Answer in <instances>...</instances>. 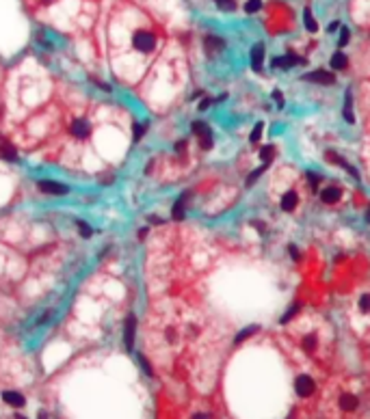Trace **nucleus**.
Wrapping results in <instances>:
<instances>
[{"mask_svg": "<svg viewBox=\"0 0 370 419\" xmlns=\"http://www.w3.org/2000/svg\"><path fill=\"white\" fill-rule=\"evenodd\" d=\"M366 221L370 223V208H368V212H366Z\"/></svg>", "mask_w": 370, "mask_h": 419, "instance_id": "nucleus-40", "label": "nucleus"}, {"mask_svg": "<svg viewBox=\"0 0 370 419\" xmlns=\"http://www.w3.org/2000/svg\"><path fill=\"white\" fill-rule=\"evenodd\" d=\"M344 119H347V123H355V117H353V102H351V91L347 93V97H344Z\"/></svg>", "mask_w": 370, "mask_h": 419, "instance_id": "nucleus-16", "label": "nucleus"}, {"mask_svg": "<svg viewBox=\"0 0 370 419\" xmlns=\"http://www.w3.org/2000/svg\"><path fill=\"white\" fill-rule=\"evenodd\" d=\"M273 99L277 102V106H284V97H282V93L279 91H273Z\"/></svg>", "mask_w": 370, "mask_h": 419, "instance_id": "nucleus-36", "label": "nucleus"}, {"mask_svg": "<svg viewBox=\"0 0 370 419\" xmlns=\"http://www.w3.org/2000/svg\"><path fill=\"white\" fill-rule=\"evenodd\" d=\"M132 46L137 52L147 54L156 48V37H154V33H149V31H137L132 35Z\"/></svg>", "mask_w": 370, "mask_h": 419, "instance_id": "nucleus-1", "label": "nucleus"}, {"mask_svg": "<svg viewBox=\"0 0 370 419\" xmlns=\"http://www.w3.org/2000/svg\"><path fill=\"white\" fill-rule=\"evenodd\" d=\"M308 61L301 57H294V54H288V57H279L273 58V67H292V65H306Z\"/></svg>", "mask_w": 370, "mask_h": 419, "instance_id": "nucleus-5", "label": "nucleus"}, {"mask_svg": "<svg viewBox=\"0 0 370 419\" xmlns=\"http://www.w3.org/2000/svg\"><path fill=\"white\" fill-rule=\"evenodd\" d=\"M39 190H43L46 194H67L69 188L65 186V184L50 182V179H41V182H39Z\"/></svg>", "mask_w": 370, "mask_h": 419, "instance_id": "nucleus-4", "label": "nucleus"}, {"mask_svg": "<svg viewBox=\"0 0 370 419\" xmlns=\"http://www.w3.org/2000/svg\"><path fill=\"white\" fill-rule=\"evenodd\" d=\"M306 28L309 33H316L318 31V24H316V19H314V16H312V11H309V9H306Z\"/></svg>", "mask_w": 370, "mask_h": 419, "instance_id": "nucleus-18", "label": "nucleus"}, {"mask_svg": "<svg viewBox=\"0 0 370 419\" xmlns=\"http://www.w3.org/2000/svg\"><path fill=\"white\" fill-rule=\"evenodd\" d=\"M256 331H258V326H247L243 333H238V337H236V343H241V342H245V339H247V337H251Z\"/></svg>", "mask_w": 370, "mask_h": 419, "instance_id": "nucleus-24", "label": "nucleus"}, {"mask_svg": "<svg viewBox=\"0 0 370 419\" xmlns=\"http://www.w3.org/2000/svg\"><path fill=\"white\" fill-rule=\"evenodd\" d=\"M262 61H264V43H256L251 48V67L256 72H262Z\"/></svg>", "mask_w": 370, "mask_h": 419, "instance_id": "nucleus-6", "label": "nucleus"}, {"mask_svg": "<svg viewBox=\"0 0 370 419\" xmlns=\"http://www.w3.org/2000/svg\"><path fill=\"white\" fill-rule=\"evenodd\" d=\"M316 335H308L306 339H303V348H306V350H314V348H316Z\"/></svg>", "mask_w": 370, "mask_h": 419, "instance_id": "nucleus-26", "label": "nucleus"}, {"mask_svg": "<svg viewBox=\"0 0 370 419\" xmlns=\"http://www.w3.org/2000/svg\"><path fill=\"white\" fill-rule=\"evenodd\" d=\"M149 223H158V225H161L163 221H161V218H158V216H149Z\"/></svg>", "mask_w": 370, "mask_h": 419, "instance_id": "nucleus-39", "label": "nucleus"}, {"mask_svg": "<svg viewBox=\"0 0 370 419\" xmlns=\"http://www.w3.org/2000/svg\"><path fill=\"white\" fill-rule=\"evenodd\" d=\"M297 311H299V305H294V307H292V309H290V311L286 313V316L282 318V324H286V322H288L290 318H292V316H294V313H297Z\"/></svg>", "mask_w": 370, "mask_h": 419, "instance_id": "nucleus-32", "label": "nucleus"}, {"mask_svg": "<svg viewBox=\"0 0 370 419\" xmlns=\"http://www.w3.org/2000/svg\"><path fill=\"white\" fill-rule=\"evenodd\" d=\"M262 171H264V167H262V169H256V171H253L251 175L247 177V186H251V184H253V182H256V179L260 177V173H262Z\"/></svg>", "mask_w": 370, "mask_h": 419, "instance_id": "nucleus-31", "label": "nucleus"}, {"mask_svg": "<svg viewBox=\"0 0 370 419\" xmlns=\"http://www.w3.org/2000/svg\"><path fill=\"white\" fill-rule=\"evenodd\" d=\"M260 9H262V0H247L245 2V11L247 13H256Z\"/></svg>", "mask_w": 370, "mask_h": 419, "instance_id": "nucleus-22", "label": "nucleus"}, {"mask_svg": "<svg viewBox=\"0 0 370 419\" xmlns=\"http://www.w3.org/2000/svg\"><path fill=\"white\" fill-rule=\"evenodd\" d=\"M204 46H206V50L210 54H214V52L226 48V41H223L221 37H217V35H208V37L204 39Z\"/></svg>", "mask_w": 370, "mask_h": 419, "instance_id": "nucleus-7", "label": "nucleus"}, {"mask_svg": "<svg viewBox=\"0 0 370 419\" xmlns=\"http://www.w3.org/2000/svg\"><path fill=\"white\" fill-rule=\"evenodd\" d=\"M273 153H275V149H273L271 145H267V147L260 149V158H262L264 162H271V160H273Z\"/></svg>", "mask_w": 370, "mask_h": 419, "instance_id": "nucleus-23", "label": "nucleus"}, {"mask_svg": "<svg viewBox=\"0 0 370 419\" xmlns=\"http://www.w3.org/2000/svg\"><path fill=\"white\" fill-rule=\"evenodd\" d=\"M0 158L7 160V162H16L18 160V152L11 145H7V143H0Z\"/></svg>", "mask_w": 370, "mask_h": 419, "instance_id": "nucleus-14", "label": "nucleus"}, {"mask_svg": "<svg viewBox=\"0 0 370 419\" xmlns=\"http://www.w3.org/2000/svg\"><path fill=\"white\" fill-rule=\"evenodd\" d=\"M288 251H290V255H292L294 262H299V259H301V255H299V251H297V247H294V244H290Z\"/></svg>", "mask_w": 370, "mask_h": 419, "instance_id": "nucleus-35", "label": "nucleus"}, {"mask_svg": "<svg viewBox=\"0 0 370 419\" xmlns=\"http://www.w3.org/2000/svg\"><path fill=\"white\" fill-rule=\"evenodd\" d=\"M134 328H137V320H134V316H130L126 320V348L128 350H132V346H134Z\"/></svg>", "mask_w": 370, "mask_h": 419, "instance_id": "nucleus-13", "label": "nucleus"}, {"mask_svg": "<svg viewBox=\"0 0 370 419\" xmlns=\"http://www.w3.org/2000/svg\"><path fill=\"white\" fill-rule=\"evenodd\" d=\"M2 400L7 402L9 406H16V408H22L24 404H26L24 396H22V393H18V391H4L2 393Z\"/></svg>", "mask_w": 370, "mask_h": 419, "instance_id": "nucleus-8", "label": "nucleus"}, {"mask_svg": "<svg viewBox=\"0 0 370 419\" xmlns=\"http://www.w3.org/2000/svg\"><path fill=\"white\" fill-rule=\"evenodd\" d=\"M308 177H309V184H312V188L316 190V188H318V175H316V173H308Z\"/></svg>", "mask_w": 370, "mask_h": 419, "instance_id": "nucleus-34", "label": "nucleus"}, {"mask_svg": "<svg viewBox=\"0 0 370 419\" xmlns=\"http://www.w3.org/2000/svg\"><path fill=\"white\" fill-rule=\"evenodd\" d=\"M132 130H134V141H139V138L145 134V126H143V123H134Z\"/></svg>", "mask_w": 370, "mask_h": 419, "instance_id": "nucleus-29", "label": "nucleus"}, {"mask_svg": "<svg viewBox=\"0 0 370 419\" xmlns=\"http://www.w3.org/2000/svg\"><path fill=\"white\" fill-rule=\"evenodd\" d=\"M329 65H331V69H344L347 67V57L342 52H336L331 57V61H329Z\"/></svg>", "mask_w": 370, "mask_h": 419, "instance_id": "nucleus-17", "label": "nucleus"}, {"mask_svg": "<svg viewBox=\"0 0 370 419\" xmlns=\"http://www.w3.org/2000/svg\"><path fill=\"white\" fill-rule=\"evenodd\" d=\"M212 134H206V136H199V145L202 149H212Z\"/></svg>", "mask_w": 370, "mask_h": 419, "instance_id": "nucleus-27", "label": "nucleus"}, {"mask_svg": "<svg viewBox=\"0 0 370 419\" xmlns=\"http://www.w3.org/2000/svg\"><path fill=\"white\" fill-rule=\"evenodd\" d=\"M214 2L221 11H234L236 9V0H214Z\"/></svg>", "mask_w": 370, "mask_h": 419, "instance_id": "nucleus-21", "label": "nucleus"}, {"mask_svg": "<svg viewBox=\"0 0 370 419\" xmlns=\"http://www.w3.org/2000/svg\"><path fill=\"white\" fill-rule=\"evenodd\" d=\"M210 104H212V99H204V102L199 104V111H206V108L210 106Z\"/></svg>", "mask_w": 370, "mask_h": 419, "instance_id": "nucleus-37", "label": "nucleus"}, {"mask_svg": "<svg viewBox=\"0 0 370 419\" xmlns=\"http://www.w3.org/2000/svg\"><path fill=\"white\" fill-rule=\"evenodd\" d=\"M186 199H188V194H182V197L173 203L171 214H173V218H176V221H182V218H184V203H186Z\"/></svg>", "mask_w": 370, "mask_h": 419, "instance_id": "nucleus-15", "label": "nucleus"}, {"mask_svg": "<svg viewBox=\"0 0 370 419\" xmlns=\"http://www.w3.org/2000/svg\"><path fill=\"white\" fill-rule=\"evenodd\" d=\"M72 134L76 138H87L89 134V123L84 121V119H76V121L72 123Z\"/></svg>", "mask_w": 370, "mask_h": 419, "instance_id": "nucleus-12", "label": "nucleus"}, {"mask_svg": "<svg viewBox=\"0 0 370 419\" xmlns=\"http://www.w3.org/2000/svg\"><path fill=\"white\" fill-rule=\"evenodd\" d=\"M139 361H141V365H143V370H145V374H147V376H152V374H154V372H152V367H149V361H147V359H145L143 355H139Z\"/></svg>", "mask_w": 370, "mask_h": 419, "instance_id": "nucleus-30", "label": "nucleus"}, {"mask_svg": "<svg viewBox=\"0 0 370 419\" xmlns=\"http://www.w3.org/2000/svg\"><path fill=\"white\" fill-rule=\"evenodd\" d=\"M340 197H342V190H340L338 186H329V188H325V190L321 192L323 203H338Z\"/></svg>", "mask_w": 370, "mask_h": 419, "instance_id": "nucleus-9", "label": "nucleus"}, {"mask_svg": "<svg viewBox=\"0 0 370 419\" xmlns=\"http://www.w3.org/2000/svg\"><path fill=\"white\" fill-rule=\"evenodd\" d=\"M78 231H81V236H82V238H91V233H93V231H91V227H89L87 223H82V221L78 223Z\"/></svg>", "mask_w": 370, "mask_h": 419, "instance_id": "nucleus-28", "label": "nucleus"}, {"mask_svg": "<svg viewBox=\"0 0 370 419\" xmlns=\"http://www.w3.org/2000/svg\"><path fill=\"white\" fill-rule=\"evenodd\" d=\"M262 130H264V123L262 121H258L256 123V128L251 130V134H249V141L251 143H258L260 141V136H262Z\"/></svg>", "mask_w": 370, "mask_h": 419, "instance_id": "nucleus-20", "label": "nucleus"}, {"mask_svg": "<svg viewBox=\"0 0 370 419\" xmlns=\"http://www.w3.org/2000/svg\"><path fill=\"white\" fill-rule=\"evenodd\" d=\"M314 389H316V385H314V381L309 376H299L297 381H294V391H297L299 398H308L314 393Z\"/></svg>", "mask_w": 370, "mask_h": 419, "instance_id": "nucleus-2", "label": "nucleus"}, {"mask_svg": "<svg viewBox=\"0 0 370 419\" xmlns=\"http://www.w3.org/2000/svg\"><path fill=\"white\" fill-rule=\"evenodd\" d=\"M303 80L308 82H318V84H333L336 82V78H333L331 72H323V69H318V72H309L303 76Z\"/></svg>", "mask_w": 370, "mask_h": 419, "instance_id": "nucleus-3", "label": "nucleus"}, {"mask_svg": "<svg viewBox=\"0 0 370 419\" xmlns=\"http://www.w3.org/2000/svg\"><path fill=\"white\" fill-rule=\"evenodd\" d=\"M297 203H299V197H297V192L294 190H288L282 197V210L284 212H292V210L297 208Z\"/></svg>", "mask_w": 370, "mask_h": 419, "instance_id": "nucleus-10", "label": "nucleus"}, {"mask_svg": "<svg viewBox=\"0 0 370 419\" xmlns=\"http://www.w3.org/2000/svg\"><path fill=\"white\" fill-rule=\"evenodd\" d=\"M193 132L197 134V136H206V134H212V132H210V128H208L204 121H195V123H193Z\"/></svg>", "mask_w": 370, "mask_h": 419, "instance_id": "nucleus-19", "label": "nucleus"}, {"mask_svg": "<svg viewBox=\"0 0 370 419\" xmlns=\"http://www.w3.org/2000/svg\"><path fill=\"white\" fill-rule=\"evenodd\" d=\"M338 28H340V22H331V24H329V33L338 31Z\"/></svg>", "mask_w": 370, "mask_h": 419, "instance_id": "nucleus-38", "label": "nucleus"}, {"mask_svg": "<svg viewBox=\"0 0 370 419\" xmlns=\"http://www.w3.org/2000/svg\"><path fill=\"white\" fill-rule=\"evenodd\" d=\"M349 35H351V33H349V28H342V37H340V46H347V43H349Z\"/></svg>", "mask_w": 370, "mask_h": 419, "instance_id": "nucleus-33", "label": "nucleus"}, {"mask_svg": "<svg viewBox=\"0 0 370 419\" xmlns=\"http://www.w3.org/2000/svg\"><path fill=\"white\" fill-rule=\"evenodd\" d=\"M357 406H359V400L355 396H351V393H347V396L340 398V408H342L344 413H353Z\"/></svg>", "mask_w": 370, "mask_h": 419, "instance_id": "nucleus-11", "label": "nucleus"}, {"mask_svg": "<svg viewBox=\"0 0 370 419\" xmlns=\"http://www.w3.org/2000/svg\"><path fill=\"white\" fill-rule=\"evenodd\" d=\"M359 309H362L364 313H370V294H364V296L359 298Z\"/></svg>", "mask_w": 370, "mask_h": 419, "instance_id": "nucleus-25", "label": "nucleus"}]
</instances>
